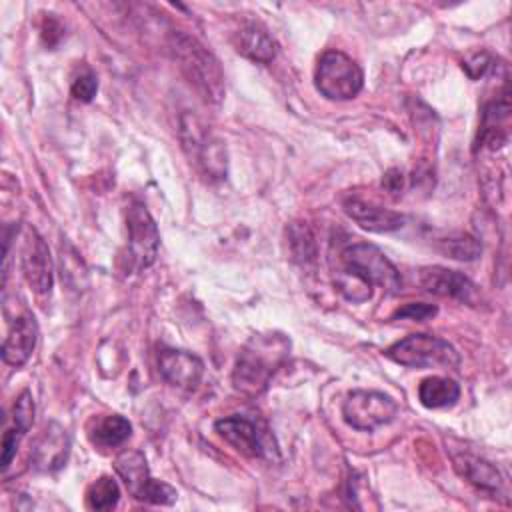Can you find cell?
Wrapping results in <instances>:
<instances>
[{"label":"cell","mask_w":512,"mask_h":512,"mask_svg":"<svg viewBox=\"0 0 512 512\" xmlns=\"http://www.w3.org/2000/svg\"><path fill=\"white\" fill-rule=\"evenodd\" d=\"M290 354V340L280 332L256 334L240 350L234 370L232 384L246 396L262 394L278 368L284 366Z\"/></svg>","instance_id":"obj_1"},{"label":"cell","mask_w":512,"mask_h":512,"mask_svg":"<svg viewBox=\"0 0 512 512\" xmlns=\"http://www.w3.org/2000/svg\"><path fill=\"white\" fill-rule=\"evenodd\" d=\"M170 50L186 80L206 102L224 98V74L216 56L186 32H172Z\"/></svg>","instance_id":"obj_2"},{"label":"cell","mask_w":512,"mask_h":512,"mask_svg":"<svg viewBox=\"0 0 512 512\" xmlns=\"http://www.w3.org/2000/svg\"><path fill=\"white\" fill-rule=\"evenodd\" d=\"M396 364L410 368H458L460 356L452 344L430 334H410L384 350Z\"/></svg>","instance_id":"obj_3"},{"label":"cell","mask_w":512,"mask_h":512,"mask_svg":"<svg viewBox=\"0 0 512 512\" xmlns=\"http://www.w3.org/2000/svg\"><path fill=\"white\" fill-rule=\"evenodd\" d=\"M314 80L318 92L328 100H350L362 90L364 74L350 56L338 50H328L316 64Z\"/></svg>","instance_id":"obj_4"},{"label":"cell","mask_w":512,"mask_h":512,"mask_svg":"<svg viewBox=\"0 0 512 512\" xmlns=\"http://www.w3.org/2000/svg\"><path fill=\"white\" fill-rule=\"evenodd\" d=\"M182 146L190 158L208 178L220 180L226 176V148L222 140L210 134L198 118L184 114L180 120Z\"/></svg>","instance_id":"obj_5"},{"label":"cell","mask_w":512,"mask_h":512,"mask_svg":"<svg viewBox=\"0 0 512 512\" xmlns=\"http://www.w3.org/2000/svg\"><path fill=\"white\" fill-rule=\"evenodd\" d=\"M340 262L344 268L362 276L370 286H380L390 294L400 290V272L374 244L354 242L346 246L340 254Z\"/></svg>","instance_id":"obj_6"},{"label":"cell","mask_w":512,"mask_h":512,"mask_svg":"<svg viewBox=\"0 0 512 512\" xmlns=\"http://www.w3.org/2000/svg\"><path fill=\"white\" fill-rule=\"evenodd\" d=\"M114 468L122 482L126 484L128 492L142 502L150 504H172L176 500V490L160 480L150 476L146 458L138 450H124L116 456Z\"/></svg>","instance_id":"obj_7"},{"label":"cell","mask_w":512,"mask_h":512,"mask_svg":"<svg viewBox=\"0 0 512 512\" xmlns=\"http://www.w3.org/2000/svg\"><path fill=\"white\" fill-rule=\"evenodd\" d=\"M398 412V404L392 396L376 390H352L342 402L344 420L362 432L390 422Z\"/></svg>","instance_id":"obj_8"},{"label":"cell","mask_w":512,"mask_h":512,"mask_svg":"<svg viewBox=\"0 0 512 512\" xmlns=\"http://www.w3.org/2000/svg\"><path fill=\"white\" fill-rule=\"evenodd\" d=\"M126 230H128V252L130 262L136 270L148 268L158 256L160 234L154 218L144 204L134 202L126 212Z\"/></svg>","instance_id":"obj_9"},{"label":"cell","mask_w":512,"mask_h":512,"mask_svg":"<svg viewBox=\"0 0 512 512\" xmlns=\"http://www.w3.org/2000/svg\"><path fill=\"white\" fill-rule=\"evenodd\" d=\"M22 274L28 286L40 294L46 296L52 290V258L46 242L32 230L24 242L22 258H20Z\"/></svg>","instance_id":"obj_10"},{"label":"cell","mask_w":512,"mask_h":512,"mask_svg":"<svg viewBox=\"0 0 512 512\" xmlns=\"http://www.w3.org/2000/svg\"><path fill=\"white\" fill-rule=\"evenodd\" d=\"M216 432L240 454L248 458H264L268 454V446L264 442V434L256 426L254 420L246 416H226L216 420Z\"/></svg>","instance_id":"obj_11"},{"label":"cell","mask_w":512,"mask_h":512,"mask_svg":"<svg viewBox=\"0 0 512 512\" xmlns=\"http://www.w3.org/2000/svg\"><path fill=\"white\" fill-rule=\"evenodd\" d=\"M158 370L168 384L184 390H194L202 380L204 362L190 352L162 348L158 354Z\"/></svg>","instance_id":"obj_12"},{"label":"cell","mask_w":512,"mask_h":512,"mask_svg":"<svg viewBox=\"0 0 512 512\" xmlns=\"http://www.w3.org/2000/svg\"><path fill=\"white\" fill-rule=\"evenodd\" d=\"M418 282L420 286L434 294V296H444V298H454L462 302H470L474 296V284L470 282L468 276H464L458 270L442 268V266H426L418 272Z\"/></svg>","instance_id":"obj_13"},{"label":"cell","mask_w":512,"mask_h":512,"mask_svg":"<svg viewBox=\"0 0 512 512\" xmlns=\"http://www.w3.org/2000/svg\"><path fill=\"white\" fill-rule=\"evenodd\" d=\"M38 340V326L30 312L16 316L2 342V360L10 366H22L34 352Z\"/></svg>","instance_id":"obj_14"},{"label":"cell","mask_w":512,"mask_h":512,"mask_svg":"<svg viewBox=\"0 0 512 512\" xmlns=\"http://www.w3.org/2000/svg\"><path fill=\"white\" fill-rule=\"evenodd\" d=\"M68 454H70V438L60 424L52 422L46 426V430L34 444L30 460L36 470L54 472L64 466Z\"/></svg>","instance_id":"obj_15"},{"label":"cell","mask_w":512,"mask_h":512,"mask_svg":"<svg viewBox=\"0 0 512 512\" xmlns=\"http://www.w3.org/2000/svg\"><path fill=\"white\" fill-rule=\"evenodd\" d=\"M344 212L364 230L368 232H392L404 226L406 218L400 212L382 208L374 202H366L362 198H348L344 202Z\"/></svg>","instance_id":"obj_16"},{"label":"cell","mask_w":512,"mask_h":512,"mask_svg":"<svg viewBox=\"0 0 512 512\" xmlns=\"http://www.w3.org/2000/svg\"><path fill=\"white\" fill-rule=\"evenodd\" d=\"M234 48L246 56L248 60L260 62V64H268L274 60L276 56V44L274 40L268 36V32L256 24H246L242 26L234 38Z\"/></svg>","instance_id":"obj_17"},{"label":"cell","mask_w":512,"mask_h":512,"mask_svg":"<svg viewBox=\"0 0 512 512\" xmlns=\"http://www.w3.org/2000/svg\"><path fill=\"white\" fill-rule=\"evenodd\" d=\"M454 466L456 470L474 486L486 490V492H500L504 488V478L500 476V472L496 470V466H492L490 462L472 456V454H456L454 456Z\"/></svg>","instance_id":"obj_18"},{"label":"cell","mask_w":512,"mask_h":512,"mask_svg":"<svg viewBox=\"0 0 512 512\" xmlns=\"http://www.w3.org/2000/svg\"><path fill=\"white\" fill-rule=\"evenodd\" d=\"M132 434V426L124 416L108 414L100 416L88 428V438L98 448H116L124 444Z\"/></svg>","instance_id":"obj_19"},{"label":"cell","mask_w":512,"mask_h":512,"mask_svg":"<svg viewBox=\"0 0 512 512\" xmlns=\"http://www.w3.org/2000/svg\"><path fill=\"white\" fill-rule=\"evenodd\" d=\"M418 398L426 408H446L460 398V386L450 378L430 376L420 382Z\"/></svg>","instance_id":"obj_20"},{"label":"cell","mask_w":512,"mask_h":512,"mask_svg":"<svg viewBox=\"0 0 512 512\" xmlns=\"http://www.w3.org/2000/svg\"><path fill=\"white\" fill-rule=\"evenodd\" d=\"M288 234V250L294 262L308 266L316 262V240L310 228L302 222H294L286 230Z\"/></svg>","instance_id":"obj_21"},{"label":"cell","mask_w":512,"mask_h":512,"mask_svg":"<svg viewBox=\"0 0 512 512\" xmlns=\"http://www.w3.org/2000/svg\"><path fill=\"white\" fill-rule=\"evenodd\" d=\"M120 500V488L114 478L100 476L86 490V506L90 510H112Z\"/></svg>","instance_id":"obj_22"},{"label":"cell","mask_w":512,"mask_h":512,"mask_svg":"<svg viewBox=\"0 0 512 512\" xmlns=\"http://www.w3.org/2000/svg\"><path fill=\"white\" fill-rule=\"evenodd\" d=\"M438 250L442 254H446L448 258L462 260V262H472L480 256L482 246L470 234H456V236H448L444 240H438Z\"/></svg>","instance_id":"obj_23"},{"label":"cell","mask_w":512,"mask_h":512,"mask_svg":"<svg viewBox=\"0 0 512 512\" xmlns=\"http://www.w3.org/2000/svg\"><path fill=\"white\" fill-rule=\"evenodd\" d=\"M334 284L338 288V292L348 298L350 302H366L372 296V286L358 276L356 272L340 266V270H336L334 274Z\"/></svg>","instance_id":"obj_24"},{"label":"cell","mask_w":512,"mask_h":512,"mask_svg":"<svg viewBox=\"0 0 512 512\" xmlns=\"http://www.w3.org/2000/svg\"><path fill=\"white\" fill-rule=\"evenodd\" d=\"M12 420H14V426L24 434L32 428V424H34V400H32V394L28 390H24L16 398L14 408H12Z\"/></svg>","instance_id":"obj_25"},{"label":"cell","mask_w":512,"mask_h":512,"mask_svg":"<svg viewBox=\"0 0 512 512\" xmlns=\"http://www.w3.org/2000/svg\"><path fill=\"white\" fill-rule=\"evenodd\" d=\"M96 90H98V80H96V74L92 70H86L82 74H78L72 82V96L80 102H90L94 96H96Z\"/></svg>","instance_id":"obj_26"},{"label":"cell","mask_w":512,"mask_h":512,"mask_svg":"<svg viewBox=\"0 0 512 512\" xmlns=\"http://www.w3.org/2000/svg\"><path fill=\"white\" fill-rule=\"evenodd\" d=\"M438 308L432 304H424V302H408L402 308H398L392 318H408V320H416V322H424L430 320L432 316H436Z\"/></svg>","instance_id":"obj_27"},{"label":"cell","mask_w":512,"mask_h":512,"mask_svg":"<svg viewBox=\"0 0 512 512\" xmlns=\"http://www.w3.org/2000/svg\"><path fill=\"white\" fill-rule=\"evenodd\" d=\"M494 58L490 56V54H486V52H482V54H474L472 58H468L466 62H464V70H466V74L472 78V80H478V78H484L486 74H490L492 70H494Z\"/></svg>","instance_id":"obj_28"},{"label":"cell","mask_w":512,"mask_h":512,"mask_svg":"<svg viewBox=\"0 0 512 512\" xmlns=\"http://www.w3.org/2000/svg\"><path fill=\"white\" fill-rule=\"evenodd\" d=\"M22 436H24V432H20L16 426H12V428H8V430L4 432V436H2V468H4V470L10 466V462H12L14 454H16V448H18V442H20Z\"/></svg>","instance_id":"obj_29"},{"label":"cell","mask_w":512,"mask_h":512,"mask_svg":"<svg viewBox=\"0 0 512 512\" xmlns=\"http://www.w3.org/2000/svg\"><path fill=\"white\" fill-rule=\"evenodd\" d=\"M64 36V26L60 24L58 18H54L52 14H48L44 18V24H42V40L48 48H54Z\"/></svg>","instance_id":"obj_30"},{"label":"cell","mask_w":512,"mask_h":512,"mask_svg":"<svg viewBox=\"0 0 512 512\" xmlns=\"http://www.w3.org/2000/svg\"><path fill=\"white\" fill-rule=\"evenodd\" d=\"M382 186L390 194H400L404 188V172L400 168H390L382 178Z\"/></svg>","instance_id":"obj_31"}]
</instances>
